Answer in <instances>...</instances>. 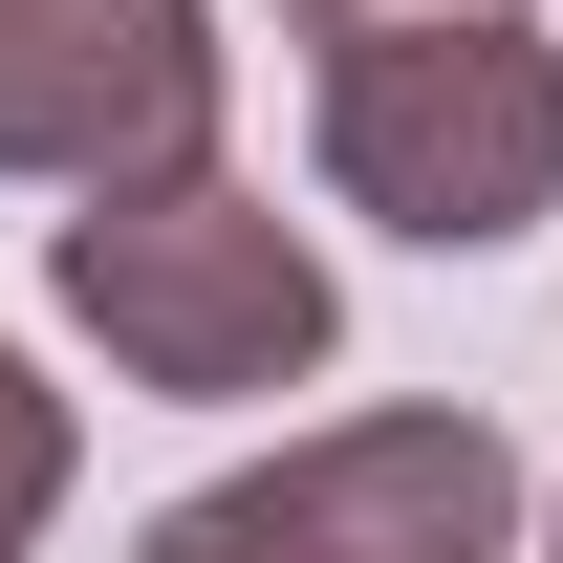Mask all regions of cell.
I'll return each mask as SVG.
<instances>
[{
  "instance_id": "obj_2",
  "label": "cell",
  "mask_w": 563,
  "mask_h": 563,
  "mask_svg": "<svg viewBox=\"0 0 563 563\" xmlns=\"http://www.w3.org/2000/svg\"><path fill=\"white\" fill-rule=\"evenodd\" d=\"M325 196L433 239V261H498L563 217V44L542 22H412V44H347L325 66Z\"/></svg>"
},
{
  "instance_id": "obj_5",
  "label": "cell",
  "mask_w": 563,
  "mask_h": 563,
  "mask_svg": "<svg viewBox=\"0 0 563 563\" xmlns=\"http://www.w3.org/2000/svg\"><path fill=\"white\" fill-rule=\"evenodd\" d=\"M44 520H66V390H44V368L0 347V563L44 542Z\"/></svg>"
},
{
  "instance_id": "obj_6",
  "label": "cell",
  "mask_w": 563,
  "mask_h": 563,
  "mask_svg": "<svg viewBox=\"0 0 563 563\" xmlns=\"http://www.w3.org/2000/svg\"><path fill=\"white\" fill-rule=\"evenodd\" d=\"M282 22L347 66V44H412V22H542V0H282Z\"/></svg>"
},
{
  "instance_id": "obj_3",
  "label": "cell",
  "mask_w": 563,
  "mask_h": 563,
  "mask_svg": "<svg viewBox=\"0 0 563 563\" xmlns=\"http://www.w3.org/2000/svg\"><path fill=\"white\" fill-rule=\"evenodd\" d=\"M131 563H520V455L498 412H347L261 477L174 498Z\"/></svg>"
},
{
  "instance_id": "obj_4",
  "label": "cell",
  "mask_w": 563,
  "mask_h": 563,
  "mask_svg": "<svg viewBox=\"0 0 563 563\" xmlns=\"http://www.w3.org/2000/svg\"><path fill=\"white\" fill-rule=\"evenodd\" d=\"M217 152V22L196 0H0V174L131 196Z\"/></svg>"
},
{
  "instance_id": "obj_7",
  "label": "cell",
  "mask_w": 563,
  "mask_h": 563,
  "mask_svg": "<svg viewBox=\"0 0 563 563\" xmlns=\"http://www.w3.org/2000/svg\"><path fill=\"white\" fill-rule=\"evenodd\" d=\"M542 563H563V542H542Z\"/></svg>"
},
{
  "instance_id": "obj_1",
  "label": "cell",
  "mask_w": 563,
  "mask_h": 563,
  "mask_svg": "<svg viewBox=\"0 0 563 563\" xmlns=\"http://www.w3.org/2000/svg\"><path fill=\"white\" fill-rule=\"evenodd\" d=\"M44 282H66V325L131 390H174V412H239V390H303V368L347 347V303H325V239L261 196V174H131V196H87L66 239H44Z\"/></svg>"
}]
</instances>
